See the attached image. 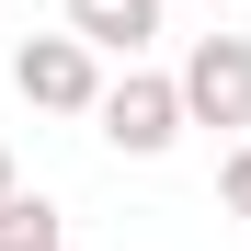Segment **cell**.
<instances>
[{"label":"cell","instance_id":"7a4b0ae2","mask_svg":"<svg viewBox=\"0 0 251 251\" xmlns=\"http://www.w3.org/2000/svg\"><path fill=\"white\" fill-rule=\"evenodd\" d=\"M92 126L126 149V160H160L183 137V80H160V69H126V80H103L92 92Z\"/></svg>","mask_w":251,"mask_h":251},{"label":"cell","instance_id":"5b68a950","mask_svg":"<svg viewBox=\"0 0 251 251\" xmlns=\"http://www.w3.org/2000/svg\"><path fill=\"white\" fill-rule=\"evenodd\" d=\"M0 251H69V228H57V205L12 183V194H0Z\"/></svg>","mask_w":251,"mask_h":251},{"label":"cell","instance_id":"8992f818","mask_svg":"<svg viewBox=\"0 0 251 251\" xmlns=\"http://www.w3.org/2000/svg\"><path fill=\"white\" fill-rule=\"evenodd\" d=\"M217 194H228V217H251V137L228 149V172H217Z\"/></svg>","mask_w":251,"mask_h":251},{"label":"cell","instance_id":"3957f363","mask_svg":"<svg viewBox=\"0 0 251 251\" xmlns=\"http://www.w3.org/2000/svg\"><path fill=\"white\" fill-rule=\"evenodd\" d=\"M12 92H23L34 114H92L103 69H92L80 34H23V46H12Z\"/></svg>","mask_w":251,"mask_h":251},{"label":"cell","instance_id":"52a82bcc","mask_svg":"<svg viewBox=\"0 0 251 251\" xmlns=\"http://www.w3.org/2000/svg\"><path fill=\"white\" fill-rule=\"evenodd\" d=\"M0 194H12V149H0Z\"/></svg>","mask_w":251,"mask_h":251},{"label":"cell","instance_id":"277c9868","mask_svg":"<svg viewBox=\"0 0 251 251\" xmlns=\"http://www.w3.org/2000/svg\"><path fill=\"white\" fill-rule=\"evenodd\" d=\"M69 34L92 57H137L149 34H160V0H69Z\"/></svg>","mask_w":251,"mask_h":251},{"label":"cell","instance_id":"6da1fadb","mask_svg":"<svg viewBox=\"0 0 251 251\" xmlns=\"http://www.w3.org/2000/svg\"><path fill=\"white\" fill-rule=\"evenodd\" d=\"M183 80V126H217V137H251V34H194Z\"/></svg>","mask_w":251,"mask_h":251}]
</instances>
